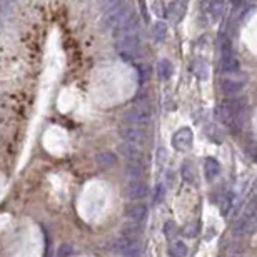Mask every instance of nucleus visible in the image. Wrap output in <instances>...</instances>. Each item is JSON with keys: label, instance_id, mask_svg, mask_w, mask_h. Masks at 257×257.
Instances as JSON below:
<instances>
[{"label": "nucleus", "instance_id": "f257e3e1", "mask_svg": "<svg viewBox=\"0 0 257 257\" xmlns=\"http://www.w3.org/2000/svg\"><path fill=\"white\" fill-rule=\"evenodd\" d=\"M152 120V107H141L137 105L135 109L128 111L126 115H124V122L128 124V126H147V124Z\"/></svg>", "mask_w": 257, "mask_h": 257}, {"label": "nucleus", "instance_id": "f03ea898", "mask_svg": "<svg viewBox=\"0 0 257 257\" xmlns=\"http://www.w3.org/2000/svg\"><path fill=\"white\" fill-rule=\"evenodd\" d=\"M117 40H119V44H117V50H119L120 57L126 59V60H130L132 57H135L139 44H141L137 32L132 33V35L122 37V39H117Z\"/></svg>", "mask_w": 257, "mask_h": 257}, {"label": "nucleus", "instance_id": "7ed1b4c3", "mask_svg": "<svg viewBox=\"0 0 257 257\" xmlns=\"http://www.w3.org/2000/svg\"><path fill=\"white\" fill-rule=\"evenodd\" d=\"M241 107H239V102L232 100V102H224V104L219 105L217 109V117L222 124L225 126H234L237 120V114H239Z\"/></svg>", "mask_w": 257, "mask_h": 257}, {"label": "nucleus", "instance_id": "20e7f679", "mask_svg": "<svg viewBox=\"0 0 257 257\" xmlns=\"http://www.w3.org/2000/svg\"><path fill=\"white\" fill-rule=\"evenodd\" d=\"M192 142H194V132L189 127H182L172 135V147L176 150H180V152H187L192 147Z\"/></svg>", "mask_w": 257, "mask_h": 257}, {"label": "nucleus", "instance_id": "39448f33", "mask_svg": "<svg viewBox=\"0 0 257 257\" xmlns=\"http://www.w3.org/2000/svg\"><path fill=\"white\" fill-rule=\"evenodd\" d=\"M114 35L115 39H122V37H127V35H132V33L137 32L139 29V22H137V17H135L132 12H128L126 17L122 18V20L119 22V24L114 27Z\"/></svg>", "mask_w": 257, "mask_h": 257}, {"label": "nucleus", "instance_id": "423d86ee", "mask_svg": "<svg viewBox=\"0 0 257 257\" xmlns=\"http://www.w3.org/2000/svg\"><path fill=\"white\" fill-rule=\"evenodd\" d=\"M112 249L117 252V254L122 256H137L141 254V245L135 239H128V237L120 236L119 239L112 244Z\"/></svg>", "mask_w": 257, "mask_h": 257}, {"label": "nucleus", "instance_id": "0eeeda50", "mask_svg": "<svg viewBox=\"0 0 257 257\" xmlns=\"http://www.w3.org/2000/svg\"><path fill=\"white\" fill-rule=\"evenodd\" d=\"M120 137L128 144H135V145H142L147 141V132L141 126H127L120 128Z\"/></svg>", "mask_w": 257, "mask_h": 257}, {"label": "nucleus", "instance_id": "6e6552de", "mask_svg": "<svg viewBox=\"0 0 257 257\" xmlns=\"http://www.w3.org/2000/svg\"><path fill=\"white\" fill-rule=\"evenodd\" d=\"M130 12V10H127L126 7H124V3H120V5L114 7V9L107 10V14H105L104 20H102V25H104L105 29H111V27H115L117 24H119L120 20H122L126 15Z\"/></svg>", "mask_w": 257, "mask_h": 257}, {"label": "nucleus", "instance_id": "1a4fd4ad", "mask_svg": "<svg viewBox=\"0 0 257 257\" xmlns=\"http://www.w3.org/2000/svg\"><path fill=\"white\" fill-rule=\"evenodd\" d=\"M126 194H127V197H130V199H144L147 194H149V187H147V184L145 182H142L141 179H132L130 182L126 186Z\"/></svg>", "mask_w": 257, "mask_h": 257}, {"label": "nucleus", "instance_id": "9d476101", "mask_svg": "<svg viewBox=\"0 0 257 257\" xmlns=\"http://www.w3.org/2000/svg\"><path fill=\"white\" fill-rule=\"evenodd\" d=\"M119 150H120V154H122L124 157L127 159V161H130V162H142V149H141V145H135V144H122V145L119 147Z\"/></svg>", "mask_w": 257, "mask_h": 257}, {"label": "nucleus", "instance_id": "9b49d317", "mask_svg": "<svg viewBox=\"0 0 257 257\" xmlns=\"http://www.w3.org/2000/svg\"><path fill=\"white\" fill-rule=\"evenodd\" d=\"M126 217L130 219L132 222H142L147 217V207L144 204H132L127 207Z\"/></svg>", "mask_w": 257, "mask_h": 257}, {"label": "nucleus", "instance_id": "f8f14e48", "mask_svg": "<svg viewBox=\"0 0 257 257\" xmlns=\"http://www.w3.org/2000/svg\"><path fill=\"white\" fill-rule=\"evenodd\" d=\"M219 171H221V165H219V161L214 157H207L204 161V174H206L207 180H212L217 177Z\"/></svg>", "mask_w": 257, "mask_h": 257}, {"label": "nucleus", "instance_id": "ddd939ff", "mask_svg": "<svg viewBox=\"0 0 257 257\" xmlns=\"http://www.w3.org/2000/svg\"><path fill=\"white\" fill-rule=\"evenodd\" d=\"M96 162L99 167L109 169L117 164V157H115V154H112V152H99L96 156Z\"/></svg>", "mask_w": 257, "mask_h": 257}, {"label": "nucleus", "instance_id": "4468645a", "mask_svg": "<svg viewBox=\"0 0 257 257\" xmlns=\"http://www.w3.org/2000/svg\"><path fill=\"white\" fill-rule=\"evenodd\" d=\"M219 67H221L222 72H237L239 70V62H237L232 54H227V55H222L221 57Z\"/></svg>", "mask_w": 257, "mask_h": 257}, {"label": "nucleus", "instance_id": "2eb2a0df", "mask_svg": "<svg viewBox=\"0 0 257 257\" xmlns=\"http://www.w3.org/2000/svg\"><path fill=\"white\" fill-rule=\"evenodd\" d=\"M221 87H222V92H224L225 96H234V94L239 92V90L242 89V82L230 80V79H224Z\"/></svg>", "mask_w": 257, "mask_h": 257}, {"label": "nucleus", "instance_id": "dca6fc26", "mask_svg": "<svg viewBox=\"0 0 257 257\" xmlns=\"http://www.w3.org/2000/svg\"><path fill=\"white\" fill-rule=\"evenodd\" d=\"M172 70H174V67H172L171 60L164 59V60H161V62L157 64V74H159V77H161V79H164V80H167V79H171Z\"/></svg>", "mask_w": 257, "mask_h": 257}, {"label": "nucleus", "instance_id": "f3484780", "mask_svg": "<svg viewBox=\"0 0 257 257\" xmlns=\"http://www.w3.org/2000/svg\"><path fill=\"white\" fill-rule=\"evenodd\" d=\"M184 14H186V5H184L182 2H174V3H171V7H169V15H171L174 20L179 22L180 18L184 17Z\"/></svg>", "mask_w": 257, "mask_h": 257}, {"label": "nucleus", "instance_id": "a211bd4d", "mask_svg": "<svg viewBox=\"0 0 257 257\" xmlns=\"http://www.w3.org/2000/svg\"><path fill=\"white\" fill-rule=\"evenodd\" d=\"M165 33H167V25H165L164 22H156V24H154V30H152V35H154V39H156V42H164Z\"/></svg>", "mask_w": 257, "mask_h": 257}, {"label": "nucleus", "instance_id": "6ab92c4d", "mask_svg": "<svg viewBox=\"0 0 257 257\" xmlns=\"http://www.w3.org/2000/svg\"><path fill=\"white\" fill-rule=\"evenodd\" d=\"M141 234H142V227H141V225H137V224H134V225H126V227L122 229V236H124V237H128V239L139 241Z\"/></svg>", "mask_w": 257, "mask_h": 257}, {"label": "nucleus", "instance_id": "aec40b11", "mask_svg": "<svg viewBox=\"0 0 257 257\" xmlns=\"http://www.w3.org/2000/svg\"><path fill=\"white\" fill-rule=\"evenodd\" d=\"M182 177L187 180V182H194L195 174H194V165H192L191 161L184 162V165H182Z\"/></svg>", "mask_w": 257, "mask_h": 257}, {"label": "nucleus", "instance_id": "412c9836", "mask_svg": "<svg viewBox=\"0 0 257 257\" xmlns=\"http://www.w3.org/2000/svg\"><path fill=\"white\" fill-rule=\"evenodd\" d=\"M192 74H195L199 79H207V65L202 62H194L191 67Z\"/></svg>", "mask_w": 257, "mask_h": 257}, {"label": "nucleus", "instance_id": "4be33fe9", "mask_svg": "<svg viewBox=\"0 0 257 257\" xmlns=\"http://www.w3.org/2000/svg\"><path fill=\"white\" fill-rule=\"evenodd\" d=\"M169 254L177 256V257H184V256H187V247L182 242H176L171 249H169Z\"/></svg>", "mask_w": 257, "mask_h": 257}, {"label": "nucleus", "instance_id": "5701e85b", "mask_svg": "<svg viewBox=\"0 0 257 257\" xmlns=\"http://www.w3.org/2000/svg\"><path fill=\"white\" fill-rule=\"evenodd\" d=\"M127 171H128V174H130V177H134V179L141 177L142 176V162H132V164H128Z\"/></svg>", "mask_w": 257, "mask_h": 257}, {"label": "nucleus", "instance_id": "b1692460", "mask_svg": "<svg viewBox=\"0 0 257 257\" xmlns=\"http://www.w3.org/2000/svg\"><path fill=\"white\" fill-rule=\"evenodd\" d=\"M100 3H102V9L111 10L114 7L120 5V3H124V0H100Z\"/></svg>", "mask_w": 257, "mask_h": 257}, {"label": "nucleus", "instance_id": "393cba45", "mask_svg": "<svg viewBox=\"0 0 257 257\" xmlns=\"http://www.w3.org/2000/svg\"><path fill=\"white\" fill-rule=\"evenodd\" d=\"M176 230H177V227H176V224H174L172 221L165 222V225H164V234L169 237V239H172L174 234H176Z\"/></svg>", "mask_w": 257, "mask_h": 257}, {"label": "nucleus", "instance_id": "a878e982", "mask_svg": "<svg viewBox=\"0 0 257 257\" xmlns=\"http://www.w3.org/2000/svg\"><path fill=\"white\" fill-rule=\"evenodd\" d=\"M70 254H74V249H72V245L70 244H62L60 245V249H59V256H70Z\"/></svg>", "mask_w": 257, "mask_h": 257}, {"label": "nucleus", "instance_id": "bb28decb", "mask_svg": "<svg viewBox=\"0 0 257 257\" xmlns=\"http://www.w3.org/2000/svg\"><path fill=\"white\" fill-rule=\"evenodd\" d=\"M212 12L217 18L221 17L222 12H224V5H222V2H214L212 3Z\"/></svg>", "mask_w": 257, "mask_h": 257}, {"label": "nucleus", "instance_id": "cd10ccee", "mask_svg": "<svg viewBox=\"0 0 257 257\" xmlns=\"http://www.w3.org/2000/svg\"><path fill=\"white\" fill-rule=\"evenodd\" d=\"M3 7V0H0V9H2Z\"/></svg>", "mask_w": 257, "mask_h": 257}]
</instances>
